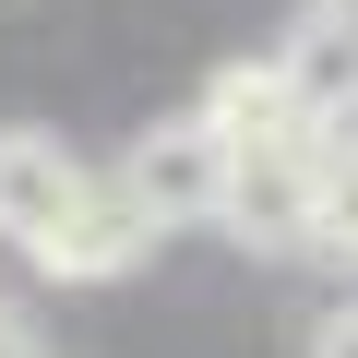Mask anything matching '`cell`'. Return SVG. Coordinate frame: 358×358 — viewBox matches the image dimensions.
<instances>
[{"instance_id":"cell-1","label":"cell","mask_w":358,"mask_h":358,"mask_svg":"<svg viewBox=\"0 0 358 358\" xmlns=\"http://www.w3.org/2000/svg\"><path fill=\"white\" fill-rule=\"evenodd\" d=\"M120 179L167 215V227H227V179H239V143L192 108V120H155L131 155H120Z\"/></svg>"},{"instance_id":"cell-2","label":"cell","mask_w":358,"mask_h":358,"mask_svg":"<svg viewBox=\"0 0 358 358\" xmlns=\"http://www.w3.org/2000/svg\"><path fill=\"white\" fill-rule=\"evenodd\" d=\"M322 167H334V143H263V155H239L227 239H251V251H322Z\"/></svg>"},{"instance_id":"cell-3","label":"cell","mask_w":358,"mask_h":358,"mask_svg":"<svg viewBox=\"0 0 358 358\" xmlns=\"http://www.w3.org/2000/svg\"><path fill=\"white\" fill-rule=\"evenodd\" d=\"M155 227H167V215H155V203L131 192V179H72V203H60L48 227H36V263H48V275H84V287H96V275H131V263L155 251Z\"/></svg>"},{"instance_id":"cell-4","label":"cell","mask_w":358,"mask_h":358,"mask_svg":"<svg viewBox=\"0 0 358 358\" xmlns=\"http://www.w3.org/2000/svg\"><path fill=\"white\" fill-rule=\"evenodd\" d=\"M203 120H215L239 155H263V143H322V108L299 96L287 60H227V72L203 84Z\"/></svg>"},{"instance_id":"cell-5","label":"cell","mask_w":358,"mask_h":358,"mask_svg":"<svg viewBox=\"0 0 358 358\" xmlns=\"http://www.w3.org/2000/svg\"><path fill=\"white\" fill-rule=\"evenodd\" d=\"M72 179H84V167H72L48 131H0V239H24V251H36V227L72 203Z\"/></svg>"},{"instance_id":"cell-6","label":"cell","mask_w":358,"mask_h":358,"mask_svg":"<svg viewBox=\"0 0 358 358\" xmlns=\"http://www.w3.org/2000/svg\"><path fill=\"white\" fill-rule=\"evenodd\" d=\"M322 251H346V263H358V155H334V167H322Z\"/></svg>"},{"instance_id":"cell-7","label":"cell","mask_w":358,"mask_h":358,"mask_svg":"<svg viewBox=\"0 0 358 358\" xmlns=\"http://www.w3.org/2000/svg\"><path fill=\"white\" fill-rule=\"evenodd\" d=\"M310 358H358V299H346V310H322V334H310Z\"/></svg>"},{"instance_id":"cell-8","label":"cell","mask_w":358,"mask_h":358,"mask_svg":"<svg viewBox=\"0 0 358 358\" xmlns=\"http://www.w3.org/2000/svg\"><path fill=\"white\" fill-rule=\"evenodd\" d=\"M0 358H36V346H24V322H13V310H0Z\"/></svg>"}]
</instances>
